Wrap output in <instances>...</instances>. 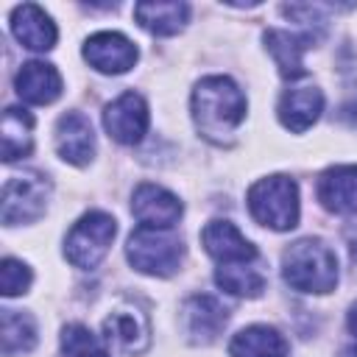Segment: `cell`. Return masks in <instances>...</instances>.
<instances>
[{
    "label": "cell",
    "mask_w": 357,
    "mask_h": 357,
    "mask_svg": "<svg viewBox=\"0 0 357 357\" xmlns=\"http://www.w3.org/2000/svg\"><path fill=\"white\" fill-rule=\"evenodd\" d=\"M134 17L137 22L156 33V36H173L184 28L187 17H190V6L187 3H137L134 6Z\"/></svg>",
    "instance_id": "cell-19"
},
{
    "label": "cell",
    "mask_w": 357,
    "mask_h": 357,
    "mask_svg": "<svg viewBox=\"0 0 357 357\" xmlns=\"http://www.w3.org/2000/svg\"><path fill=\"white\" fill-rule=\"evenodd\" d=\"M131 212L139 220V226H148V229H170L181 218V201L170 190L145 181V184H139L134 190Z\"/></svg>",
    "instance_id": "cell-9"
},
{
    "label": "cell",
    "mask_w": 357,
    "mask_h": 357,
    "mask_svg": "<svg viewBox=\"0 0 357 357\" xmlns=\"http://www.w3.org/2000/svg\"><path fill=\"white\" fill-rule=\"evenodd\" d=\"M103 337L123 354H142L151 346V326L148 318L134 307H117L103 321Z\"/></svg>",
    "instance_id": "cell-10"
},
{
    "label": "cell",
    "mask_w": 357,
    "mask_h": 357,
    "mask_svg": "<svg viewBox=\"0 0 357 357\" xmlns=\"http://www.w3.org/2000/svg\"><path fill=\"white\" fill-rule=\"evenodd\" d=\"M265 47L271 50V56H273V61H276L282 78L293 81V78H301V75L307 73V70H304V59H301V53H304V47H307V39L293 36V33H287V31L271 28V31H265Z\"/></svg>",
    "instance_id": "cell-20"
},
{
    "label": "cell",
    "mask_w": 357,
    "mask_h": 357,
    "mask_svg": "<svg viewBox=\"0 0 357 357\" xmlns=\"http://www.w3.org/2000/svg\"><path fill=\"white\" fill-rule=\"evenodd\" d=\"M56 151L70 165H89L95 156V131L86 114L67 112L56 123Z\"/></svg>",
    "instance_id": "cell-12"
},
{
    "label": "cell",
    "mask_w": 357,
    "mask_h": 357,
    "mask_svg": "<svg viewBox=\"0 0 357 357\" xmlns=\"http://www.w3.org/2000/svg\"><path fill=\"white\" fill-rule=\"evenodd\" d=\"M318 201L337 215H357V165H335L318 178Z\"/></svg>",
    "instance_id": "cell-13"
},
{
    "label": "cell",
    "mask_w": 357,
    "mask_h": 357,
    "mask_svg": "<svg viewBox=\"0 0 357 357\" xmlns=\"http://www.w3.org/2000/svg\"><path fill=\"white\" fill-rule=\"evenodd\" d=\"M14 86L25 103L45 106L61 95V75L47 61H25L14 75Z\"/></svg>",
    "instance_id": "cell-15"
},
{
    "label": "cell",
    "mask_w": 357,
    "mask_h": 357,
    "mask_svg": "<svg viewBox=\"0 0 357 357\" xmlns=\"http://www.w3.org/2000/svg\"><path fill=\"white\" fill-rule=\"evenodd\" d=\"M324 112V95L318 86H290L279 100V120L284 128L301 134Z\"/></svg>",
    "instance_id": "cell-17"
},
{
    "label": "cell",
    "mask_w": 357,
    "mask_h": 357,
    "mask_svg": "<svg viewBox=\"0 0 357 357\" xmlns=\"http://www.w3.org/2000/svg\"><path fill=\"white\" fill-rule=\"evenodd\" d=\"M337 357H357V346H346V349H343Z\"/></svg>",
    "instance_id": "cell-27"
},
{
    "label": "cell",
    "mask_w": 357,
    "mask_h": 357,
    "mask_svg": "<svg viewBox=\"0 0 357 357\" xmlns=\"http://www.w3.org/2000/svg\"><path fill=\"white\" fill-rule=\"evenodd\" d=\"M103 126L114 142L137 145L148 131V106L142 95L123 92L120 98H114L103 112Z\"/></svg>",
    "instance_id": "cell-7"
},
{
    "label": "cell",
    "mask_w": 357,
    "mask_h": 357,
    "mask_svg": "<svg viewBox=\"0 0 357 357\" xmlns=\"http://www.w3.org/2000/svg\"><path fill=\"white\" fill-rule=\"evenodd\" d=\"M181 254L184 245L181 240L170 231V229H148V226H137L128 237L126 245V257L128 262L151 276H170L178 271L181 265Z\"/></svg>",
    "instance_id": "cell-4"
},
{
    "label": "cell",
    "mask_w": 357,
    "mask_h": 357,
    "mask_svg": "<svg viewBox=\"0 0 357 357\" xmlns=\"http://www.w3.org/2000/svg\"><path fill=\"white\" fill-rule=\"evenodd\" d=\"M84 59L98 70V73H106V75H120L126 70L134 67L137 61V47L128 36L117 33V31H100V33H92L84 45Z\"/></svg>",
    "instance_id": "cell-8"
},
{
    "label": "cell",
    "mask_w": 357,
    "mask_h": 357,
    "mask_svg": "<svg viewBox=\"0 0 357 357\" xmlns=\"http://www.w3.org/2000/svg\"><path fill=\"white\" fill-rule=\"evenodd\" d=\"M61 351L64 357H112L109 349L92 335L84 324H70L61 332Z\"/></svg>",
    "instance_id": "cell-24"
},
{
    "label": "cell",
    "mask_w": 357,
    "mask_h": 357,
    "mask_svg": "<svg viewBox=\"0 0 357 357\" xmlns=\"http://www.w3.org/2000/svg\"><path fill=\"white\" fill-rule=\"evenodd\" d=\"M231 357H287V340L273 326H245L229 340Z\"/></svg>",
    "instance_id": "cell-18"
},
{
    "label": "cell",
    "mask_w": 357,
    "mask_h": 357,
    "mask_svg": "<svg viewBox=\"0 0 357 357\" xmlns=\"http://www.w3.org/2000/svg\"><path fill=\"white\" fill-rule=\"evenodd\" d=\"M215 282L231 293V296H245L254 298L265 290V276L251 265V262H240V265H220L215 273Z\"/></svg>",
    "instance_id": "cell-22"
},
{
    "label": "cell",
    "mask_w": 357,
    "mask_h": 357,
    "mask_svg": "<svg viewBox=\"0 0 357 357\" xmlns=\"http://www.w3.org/2000/svg\"><path fill=\"white\" fill-rule=\"evenodd\" d=\"M50 198V184L42 173H20L11 176L3 187V223L17 226V223H33L45 215Z\"/></svg>",
    "instance_id": "cell-6"
},
{
    "label": "cell",
    "mask_w": 357,
    "mask_h": 357,
    "mask_svg": "<svg viewBox=\"0 0 357 357\" xmlns=\"http://www.w3.org/2000/svg\"><path fill=\"white\" fill-rule=\"evenodd\" d=\"M229 312L212 296H192L184 304V329L195 343H212L226 326Z\"/></svg>",
    "instance_id": "cell-16"
},
{
    "label": "cell",
    "mask_w": 357,
    "mask_h": 357,
    "mask_svg": "<svg viewBox=\"0 0 357 357\" xmlns=\"http://www.w3.org/2000/svg\"><path fill=\"white\" fill-rule=\"evenodd\" d=\"M11 33L17 36L20 45H25L28 50H39V53L50 50L59 36L53 20L36 3H22L11 11Z\"/></svg>",
    "instance_id": "cell-14"
},
{
    "label": "cell",
    "mask_w": 357,
    "mask_h": 357,
    "mask_svg": "<svg viewBox=\"0 0 357 357\" xmlns=\"http://www.w3.org/2000/svg\"><path fill=\"white\" fill-rule=\"evenodd\" d=\"M117 234V223L106 212H86L81 215L64 240V254L75 268L92 271L109 251Z\"/></svg>",
    "instance_id": "cell-5"
},
{
    "label": "cell",
    "mask_w": 357,
    "mask_h": 357,
    "mask_svg": "<svg viewBox=\"0 0 357 357\" xmlns=\"http://www.w3.org/2000/svg\"><path fill=\"white\" fill-rule=\"evenodd\" d=\"M33 148V117L20 109V106H8L3 112V159L14 162L28 156Z\"/></svg>",
    "instance_id": "cell-21"
},
{
    "label": "cell",
    "mask_w": 357,
    "mask_h": 357,
    "mask_svg": "<svg viewBox=\"0 0 357 357\" xmlns=\"http://www.w3.org/2000/svg\"><path fill=\"white\" fill-rule=\"evenodd\" d=\"M201 243L206 254L220 265H240L257 259V248L243 237V231L231 220H209L201 231Z\"/></svg>",
    "instance_id": "cell-11"
},
{
    "label": "cell",
    "mask_w": 357,
    "mask_h": 357,
    "mask_svg": "<svg viewBox=\"0 0 357 357\" xmlns=\"http://www.w3.org/2000/svg\"><path fill=\"white\" fill-rule=\"evenodd\" d=\"M0 284H3V296H20L31 287V268L20 259H3V268H0Z\"/></svg>",
    "instance_id": "cell-25"
},
{
    "label": "cell",
    "mask_w": 357,
    "mask_h": 357,
    "mask_svg": "<svg viewBox=\"0 0 357 357\" xmlns=\"http://www.w3.org/2000/svg\"><path fill=\"white\" fill-rule=\"evenodd\" d=\"M248 212L257 223L284 231L298 223V187L290 176H268L251 184Z\"/></svg>",
    "instance_id": "cell-3"
},
{
    "label": "cell",
    "mask_w": 357,
    "mask_h": 357,
    "mask_svg": "<svg viewBox=\"0 0 357 357\" xmlns=\"http://www.w3.org/2000/svg\"><path fill=\"white\" fill-rule=\"evenodd\" d=\"M282 273L293 290L329 293L337 284V257L324 240H296L282 254Z\"/></svg>",
    "instance_id": "cell-2"
},
{
    "label": "cell",
    "mask_w": 357,
    "mask_h": 357,
    "mask_svg": "<svg viewBox=\"0 0 357 357\" xmlns=\"http://www.w3.org/2000/svg\"><path fill=\"white\" fill-rule=\"evenodd\" d=\"M346 324H349V332L354 335V340H357V304L349 310V318H346Z\"/></svg>",
    "instance_id": "cell-26"
},
{
    "label": "cell",
    "mask_w": 357,
    "mask_h": 357,
    "mask_svg": "<svg viewBox=\"0 0 357 357\" xmlns=\"http://www.w3.org/2000/svg\"><path fill=\"white\" fill-rule=\"evenodd\" d=\"M36 343V324L28 312L3 310V354L14 357L31 351Z\"/></svg>",
    "instance_id": "cell-23"
},
{
    "label": "cell",
    "mask_w": 357,
    "mask_h": 357,
    "mask_svg": "<svg viewBox=\"0 0 357 357\" xmlns=\"http://www.w3.org/2000/svg\"><path fill=\"white\" fill-rule=\"evenodd\" d=\"M192 117L209 142H229L245 120V95L226 75H209L192 89Z\"/></svg>",
    "instance_id": "cell-1"
}]
</instances>
